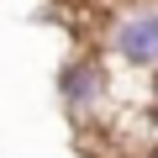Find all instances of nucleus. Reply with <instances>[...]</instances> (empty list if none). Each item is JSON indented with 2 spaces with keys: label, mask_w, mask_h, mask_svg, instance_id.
Here are the masks:
<instances>
[{
  "label": "nucleus",
  "mask_w": 158,
  "mask_h": 158,
  "mask_svg": "<svg viewBox=\"0 0 158 158\" xmlns=\"http://www.w3.org/2000/svg\"><path fill=\"white\" fill-rule=\"evenodd\" d=\"M58 106L74 127H95L111 111V63L100 53H74L58 69Z\"/></svg>",
  "instance_id": "1"
},
{
  "label": "nucleus",
  "mask_w": 158,
  "mask_h": 158,
  "mask_svg": "<svg viewBox=\"0 0 158 158\" xmlns=\"http://www.w3.org/2000/svg\"><path fill=\"white\" fill-rule=\"evenodd\" d=\"M111 63L132 69V74H158V6H137V11H116L106 21V48Z\"/></svg>",
  "instance_id": "2"
},
{
  "label": "nucleus",
  "mask_w": 158,
  "mask_h": 158,
  "mask_svg": "<svg viewBox=\"0 0 158 158\" xmlns=\"http://www.w3.org/2000/svg\"><path fill=\"white\" fill-rule=\"evenodd\" d=\"M148 158H158V142H153V148H148Z\"/></svg>",
  "instance_id": "3"
}]
</instances>
